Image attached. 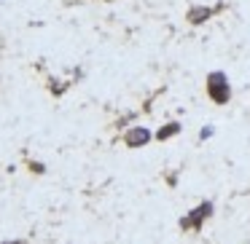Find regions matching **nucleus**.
<instances>
[{"label": "nucleus", "mask_w": 250, "mask_h": 244, "mask_svg": "<svg viewBox=\"0 0 250 244\" xmlns=\"http://www.w3.org/2000/svg\"><path fill=\"white\" fill-rule=\"evenodd\" d=\"M8 244H19V242H8Z\"/></svg>", "instance_id": "7ed1b4c3"}, {"label": "nucleus", "mask_w": 250, "mask_h": 244, "mask_svg": "<svg viewBox=\"0 0 250 244\" xmlns=\"http://www.w3.org/2000/svg\"><path fill=\"white\" fill-rule=\"evenodd\" d=\"M146 140H148V131L146 129H135V131H129V137H126L129 145H143Z\"/></svg>", "instance_id": "f257e3e1"}, {"label": "nucleus", "mask_w": 250, "mask_h": 244, "mask_svg": "<svg viewBox=\"0 0 250 244\" xmlns=\"http://www.w3.org/2000/svg\"><path fill=\"white\" fill-rule=\"evenodd\" d=\"M202 215H210V204H207V206H199V212H196V215H191L188 220H183V225H196Z\"/></svg>", "instance_id": "f03ea898"}]
</instances>
